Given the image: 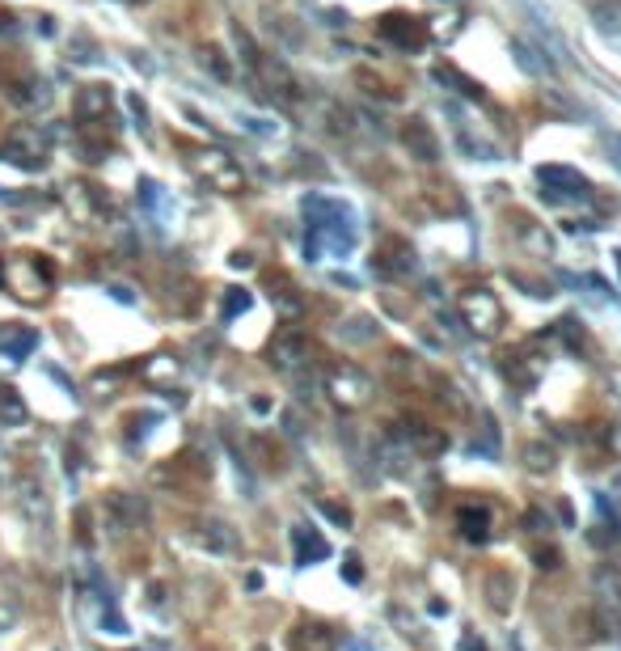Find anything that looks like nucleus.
Returning <instances> with one entry per match:
<instances>
[{
	"label": "nucleus",
	"instance_id": "nucleus-1",
	"mask_svg": "<svg viewBox=\"0 0 621 651\" xmlns=\"http://www.w3.org/2000/svg\"><path fill=\"white\" fill-rule=\"evenodd\" d=\"M0 283H5L17 301L38 305V301H47V292L55 288V262H51L47 254H13V259L0 267Z\"/></svg>",
	"mask_w": 621,
	"mask_h": 651
},
{
	"label": "nucleus",
	"instance_id": "nucleus-2",
	"mask_svg": "<svg viewBox=\"0 0 621 651\" xmlns=\"http://www.w3.org/2000/svg\"><path fill=\"white\" fill-rule=\"evenodd\" d=\"M186 165L199 182H207L220 195H242L245 191V170L237 165V157H229L224 148H207V144H182Z\"/></svg>",
	"mask_w": 621,
	"mask_h": 651
},
{
	"label": "nucleus",
	"instance_id": "nucleus-3",
	"mask_svg": "<svg viewBox=\"0 0 621 651\" xmlns=\"http://www.w3.org/2000/svg\"><path fill=\"white\" fill-rule=\"evenodd\" d=\"M47 153H51V140H47V132L34 123H17L0 140V161L22 165V170H43V165H47Z\"/></svg>",
	"mask_w": 621,
	"mask_h": 651
},
{
	"label": "nucleus",
	"instance_id": "nucleus-4",
	"mask_svg": "<svg viewBox=\"0 0 621 651\" xmlns=\"http://www.w3.org/2000/svg\"><path fill=\"white\" fill-rule=\"evenodd\" d=\"M461 318H465V326H469L474 334H482V339L499 334L503 330L499 296L487 292V288H469V292H461Z\"/></svg>",
	"mask_w": 621,
	"mask_h": 651
},
{
	"label": "nucleus",
	"instance_id": "nucleus-5",
	"mask_svg": "<svg viewBox=\"0 0 621 651\" xmlns=\"http://www.w3.org/2000/svg\"><path fill=\"white\" fill-rule=\"evenodd\" d=\"M326 393L342 410H355V406H364L372 398V381H368L364 369H355V364H334L326 372Z\"/></svg>",
	"mask_w": 621,
	"mask_h": 651
},
{
	"label": "nucleus",
	"instance_id": "nucleus-6",
	"mask_svg": "<svg viewBox=\"0 0 621 651\" xmlns=\"http://www.w3.org/2000/svg\"><path fill=\"white\" fill-rule=\"evenodd\" d=\"M377 35L385 43H393L398 51L427 47V22H419L410 13H385V17H377Z\"/></svg>",
	"mask_w": 621,
	"mask_h": 651
},
{
	"label": "nucleus",
	"instance_id": "nucleus-7",
	"mask_svg": "<svg viewBox=\"0 0 621 651\" xmlns=\"http://www.w3.org/2000/svg\"><path fill=\"white\" fill-rule=\"evenodd\" d=\"M110 111H114V94L110 85H81L73 98V114L76 123H110Z\"/></svg>",
	"mask_w": 621,
	"mask_h": 651
},
{
	"label": "nucleus",
	"instance_id": "nucleus-8",
	"mask_svg": "<svg viewBox=\"0 0 621 651\" xmlns=\"http://www.w3.org/2000/svg\"><path fill=\"white\" fill-rule=\"evenodd\" d=\"M267 356H271V364H275V369L292 372L296 364H305V360H309V339L296 330V326H283V330L271 339V351H267Z\"/></svg>",
	"mask_w": 621,
	"mask_h": 651
},
{
	"label": "nucleus",
	"instance_id": "nucleus-9",
	"mask_svg": "<svg viewBox=\"0 0 621 651\" xmlns=\"http://www.w3.org/2000/svg\"><path fill=\"white\" fill-rule=\"evenodd\" d=\"M144 517H148V504H144V499H135V495L114 491L106 499V525H110V533H127V528H135Z\"/></svg>",
	"mask_w": 621,
	"mask_h": 651
},
{
	"label": "nucleus",
	"instance_id": "nucleus-10",
	"mask_svg": "<svg viewBox=\"0 0 621 651\" xmlns=\"http://www.w3.org/2000/svg\"><path fill=\"white\" fill-rule=\"evenodd\" d=\"M398 140H402V148L414 161H436L439 157V140L423 119H406V123L398 127Z\"/></svg>",
	"mask_w": 621,
	"mask_h": 651
},
{
	"label": "nucleus",
	"instance_id": "nucleus-11",
	"mask_svg": "<svg viewBox=\"0 0 621 651\" xmlns=\"http://www.w3.org/2000/svg\"><path fill=\"white\" fill-rule=\"evenodd\" d=\"M414 267V250L406 246L402 237H385L377 250V271L380 275H406Z\"/></svg>",
	"mask_w": 621,
	"mask_h": 651
},
{
	"label": "nucleus",
	"instance_id": "nucleus-12",
	"mask_svg": "<svg viewBox=\"0 0 621 651\" xmlns=\"http://www.w3.org/2000/svg\"><path fill=\"white\" fill-rule=\"evenodd\" d=\"M38 347V330L34 326H22V321H13L0 330V351L9 360H30V351Z\"/></svg>",
	"mask_w": 621,
	"mask_h": 651
},
{
	"label": "nucleus",
	"instance_id": "nucleus-13",
	"mask_svg": "<svg viewBox=\"0 0 621 651\" xmlns=\"http://www.w3.org/2000/svg\"><path fill=\"white\" fill-rule=\"evenodd\" d=\"M5 98L13 102V106H30V102L43 98V89H38V81L30 73H5Z\"/></svg>",
	"mask_w": 621,
	"mask_h": 651
},
{
	"label": "nucleus",
	"instance_id": "nucleus-14",
	"mask_svg": "<svg viewBox=\"0 0 621 651\" xmlns=\"http://www.w3.org/2000/svg\"><path fill=\"white\" fill-rule=\"evenodd\" d=\"M292 643L296 651H334V630L321 626V622H301Z\"/></svg>",
	"mask_w": 621,
	"mask_h": 651
},
{
	"label": "nucleus",
	"instance_id": "nucleus-15",
	"mask_svg": "<svg viewBox=\"0 0 621 651\" xmlns=\"http://www.w3.org/2000/svg\"><path fill=\"white\" fill-rule=\"evenodd\" d=\"M292 541H296V558H301V563H317V558H326L330 554L326 538H317L313 528H305V525L292 528Z\"/></svg>",
	"mask_w": 621,
	"mask_h": 651
},
{
	"label": "nucleus",
	"instance_id": "nucleus-16",
	"mask_svg": "<svg viewBox=\"0 0 621 651\" xmlns=\"http://www.w3.org/2000/svg\"><path fill=\"white\" fill-rule=\"evenodd\" d=\"M178 372H182L178 356H153L144 369H140V377H144L148 385H173L178 381Z\"/></svg>",
	"mask_w": 621,
	"mask_h": 651
},
{
	"label": "nucleus",
	"instance_id": "nucleus-17",
	"mask_svg": "<svg viewBox=\"0 0 621 651\" xmlns=\"http://www.w3.org/2000/svg\"><path fill=\"white\" fill-rule=\"evenodd\" d=\"M0 419H5V428H22L25 423V402L13 385H0Z\"/></svg>",
	"mask_w": 621,
	"mask_h": 651
},
{
	"label": "nucleus",
	"instance_id": "nucleus-18",
	"mask_svg": "<svg viewBox=\"0 0 621 651\" xmlns=\"http://www.w3.org/2000/svg\"><path fill=\"white\" fill-rule=\"evenodd\" d=\"M203 541L212 550H237V538H232V528L224 520H207L203 525Z\"/></svg>",
	"mask_w": 621,
	"mask_h": 651
},
{
	"label": "nucleus",
	"instance_id": "nucleus-19",
	"mask_svg": "<svg viewBox=\"0 0 621 651\" xmlns=\"http://www.w3.org/2000/svg\"><path fill=\"white\" fill-rule=\"evenodd\" d=\"M487 508H465L461 512V528H465V538H474V541H482L487 538Z\"/></svg>",
	"mask_w": 621,
	"mask_h": 651
},
{
	"label": "nucleus",
	"instance_id": "nucleus-20",
	"mask_svg": "<svg viewBox=\"0 0 621 651\" xmlns=\"http://www.w3.org/2000/svg\"><path fill=\"white\" fill-rule=\"evenodd\" d=\"M250 309V292L245 288H224V309H220V318L232 321L237 313H245Z\"/></svg>",
	"mask_w": 621,
	"mask_h": 651
},
{
	"label": "nucleus",
	"instance_id": "nucleus-21",
	"mask_svg": "<svg viewBox=\"0 0 621 651\" xmlns=\"http://www.w3.org/2000/svg\"><path fill=\"white\" fill-rule=\"evenodd\" d=\"M203 60L212 64V73H216V76H224V81L232 76V68H229V60H224V51H220V47H203Z\"/></svg>",
	"mask_w": 621,
	"mask_h": 651
},
{
	"label": "nucleus",
	"instance_id": "nucleus-22",
	"mask_svg": "<svg viewBox=\"0 0 621 651\" xmlns=\"http://www.w3.org/2000/svg\"><path fill=\"white\" fill-rule=\"evenodd\" d=\"M102 630H110V635H127V622L114 614V605H110L106 614H102Z\"/></svg>",
	"mask_w": 621,
	"mask_h": 651
},
{
	"label": "nucleus",
	"instance_id": "nucleus-23",
	"mask_svg": "<svg viewBox=\"0 0 621 651\" xmlns=\"http://www.w3.org/2000/svg\"><path fill=\"white\" fill-rule=\"evenodd\" d=\"M13 622H17V609H13V605H5V601H0V630H9Z\"/></svg>",
	"mask_w": 621,
	"mask_h": 651
},
{
	"label": "nucleus",
	"instance_id": "nucleus-24",
	"mask_svg": "<svg viewBox=\"0 0 621 651\" xmlns=\"http://www.w3.org/2000/svg\"><path fill=\"white\" fill-rule=\"evenodd\" d=\"M135 5H148V0H135Z\"/></svg>",
	"mask_w": 621,
	"mask_h": 651
}]
</instances>
